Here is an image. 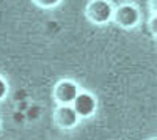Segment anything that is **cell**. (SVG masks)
<instances>
[{
	"label": "cell",
	"instance_id": "obj_1",
	"mask_svg": "<svg viewBox=\"0 0 157 140\" xmlns=\"http://www.w3.org/2000/svg\"><path fill=\"white\" fill-rule=\"evenodd\" d=\"M112 14H113V10L107 0H94L88 6V18L96 24H104L110 21Z\"/></svg>",
	"mask_w": 157,
	"mask_h": 140
},
{
	"label": "cell",
	"instance_id": "obj_2",
	"mask_svg": "<svg viewBox=\"0 0 157 140\" xmlns=\"http://www.w3.org/2000/svg\"><path fill=\"white\" fill-rule=\"evenodd\" d=\"M72 104V109L75 110L77 117H90L96 110V99L88 93H78Z\"/></svg>",
	"mask_w": 157,
	"mask_h": 140
},
{
	"label": "cell",
	"instance_id": "obj_3",
	"mask_svg": "<svg viewBox=\"0 0 157 140\" xmlns=\"http://www.w3.org/2000/svg\"><path fill=\"white\" fill-rule=\"evenodd\" d=\"M78 95V90H77V85L74 82H69V80H63L57 85L55 88V98L57 101L61 104V106H69L74 103L75 96Z\"/></svg>",
	"mask_w": 157,
	"mask_h": 140
},
{
	"label": "cell",
	"instance_id": "obj_4",
	"mask_svg": "<svg viewBox=\"0 0 157 140\" xmlns=\"http://www.w3.org/2000/svg\"><path fill=\"white\" fill-rule=\"evenodd\" d=\"M77 113L71 106H60L55 112V123L60 126V128H72L77 123Z\"/></svg>",
	"mask_w": 157,
	"mask_h": 140
},
{
	"label": "cell",
	"instance_id": "obj_5",
	"mask_svg": "<svg viewBox=\"0 0 157 140\" xmlns=\"http://www.w3.org/2000/svg\"><path fill=\"white\" fill-rule=\"evenodd\" d=\"M116 22L123 27H132L138 22V11L130 5H124L116 11Z\"/></svg>",
	"mask_w": 157,
	"mask_h": 140
},
{
	"label": "cell",
	"instance_id": "obj_6",
	"mask_svg": "<svg viewBox=\"0 0 157 140\" xmlns=\"http://www.w3.org/2000/svg\"><path fill=\"white\" fill-rule=\"evenodd\" d=\"M33 2L43 8H50V6H55L57 3H60V0H33Z\"/></svg>",
	"mask_w": 157,
	"mask_h": 140
},
{
	"label": "cell",
	"instance_id": "obj_7",
	"mask_svg": "<svg viewBox=\"0 0 157 140\" xmlns=\"http://www.w3.org/2000/svg\"><path fill=\"white\" fill-rule=\"evenodd\" d=\"M6 91H8V87H6L5 80H3V79H0V99H3V98H5Z\"/></svg>",
	"mask_w": 157,
	"mask_h": 140
},
{
	"label": "cell",
	"instance_id": "obj_8",
	"mask_svg": "<svg viewBox=\"0 0 157 140\" xmlns=\"http://www.w3.org/2000/svg\"><path fill=\"white\" fill-rule=\"evenodd\" d=\"M152 140H155V138H152Z\"/></svg>",
	"mask_w": 157,
	"mask_h": 140
}]
</instances>
